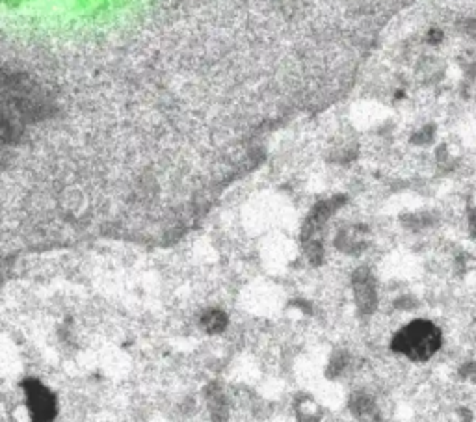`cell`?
I'll return each mask as SVG.
<instances>
[{
  "label": "cell",
  "mask_w": 476,
  "mask_h": 422,
  "mask_svg": "<svg viewBox=\"0 0 476 422\" xmlns=\"http://www.w3.org/2000/svg\"><path fill=\"white\" fill-rule=\"evenodd\" d=\"M354 290H356L359 309L363 313H372L378 303V296H376V281L367 268H359L354 274Z\"/></svg>",
  "instance_id": "cell-3"
},
{
  "label": "cell",
  "mask_w": 476,
  "mask_h": 422,
  "mask_svg": "<svg viewBox=\"0 0 476 422\" xmlns=\"http://www.w3.org/2000/svg\"><path fill=\"white\" fill-rule=\"evenodd\" d=\"M26 391V400H28V410L32 413V419L37 422L53 421L56 416V399L47 387L41 385L39 381H26L24 383Z\"/></svg>",
  "instance_id": "cell-2"
},
{
  "label": "cell",
  "mask_w": 476,
  "mask_h": 422,
  "mask_svg": "<svg viewBox=\"0 0 476 422\" xmlns=\"http://www.w3.org/2000/svg\"><path fill=\"white\" fill-rule=\"evenodd\" d=\"M227 314L220 311V309H209L205 313L201 314V326L207 333H222L225 327H227Z\"/></svg>",
  "instance_id": "cell-4"
},
{
  "label": "cell",
  "mask_w": 476,
  "mask_h": 422,
  "mask_svg": "<svg viewBox=\"0 0 476 422\" xmlns=\"http://www.w3.org/2000/svg\"><path fill=\"white\" fill-rule=\"evenodd\" d=\"M350 410L354 411L357 416H365L374 413L376 405H374L372 400L368 399V396H365V394H356L354 399L350 400Z\"/></svg>",
  "instance_id": "cell-5"
},
{
  "label": "cell",
  "mask_w": 476,
  "mask_h": 422,
  "mask_svg": "<svg viewBox=\"0 0 476 422\" xmlns=\"http://www.w3.org/2000/svg\"><path fill=\"white\" fill-rule=\"evenodd\" d=\"M443 337L441 329L428 320H415L392 337L391 348L410 361H428L430 357L439 352Z\"/></svg>",
  "instance_id": "cell-1"
},
{
  "label": "cell",
  "mask_w": 476,
  "mask_h": 422,
  "mask_svg": "<svg viewBox=\"0 0 476 422\" xmlns=\"http://www.w3.org/2000/svg\"><path fill=\"white\" fill-rule=\"evenodd\" d=\"M461 374L464 376H467V378H470V376H475V380H476V365L475 363H470V365H467V367L461 370Z\"/></svg>",
  "instance_id": "cell-6"
}]
</instances>
